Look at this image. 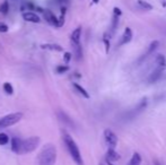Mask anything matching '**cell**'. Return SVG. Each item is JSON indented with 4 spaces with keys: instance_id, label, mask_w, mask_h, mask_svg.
<instances>
[{
    "instance_id": "34",
    "label": "cell",
    "mask_w": 166,
    "mask_h": 165,
    "mask_svg": "<svg viewBox=\"0 0 166 165\" xmlns=\"http://www.w3.org/2000/svg\"><path fill=\"white\" fill-rule=\"evenodd\" d=\"M155 165H160V164H159V163H158L157 161H155Z\"/></svg>"
},
{
    "instance_id": "8",
    "label": "cell",
    "mask_w": 166,
    "mask_h": 165,
    "mask_svg": "<svg viewBox=\"0 0 166 165\" xmlns=\"http://www.w3.org/2000/svg\"><path fill=\"white\" fill-rule=\"evenodd\" d=\"M22 16H23V19L25 22H28V23H35L36 24V23L41 22L40 17L35 13H33V11H24Z\"/></svg>"
},
{
    "instance_id": "18",
    "label": "cell",
    "mask_w": 166,
    "mask_h": 165,
    "mask_svg": "<svg viewBox=\"0 0 166 165\" xmlns=\"http://www.w3.org/2000/svg\"><path fill=\"white\" fill-rule=\"evenodd\" d=\"M137 4H138V6L141 9H144V10H152V5H150L148 2V1H146V0H138L137 1Z\"/></svg>"
},
{
    "instance_id": "31",
    "label": "cell",
    "mask_w": 166,
    "mask_h": 165,
    "mask_svg": "<svg viewBox=\"0 0 166 165\" xmlns=\"http://www.w3.org/2000/svg\"><path fill=\"white\" fill-rule=\"evenodd\" d=\"M106 163H107V165H114L112 162H109V161H106Z\"/></svg>"
},
{
    "instance_id": "1",
    "label": "cell",
    "mask_w": 166,
    "mask_h": 165,
    "mask_svg": "<svg viewBox=\"0 0 166 165\" xmlns=\"http://www.w3.org/2000/svg\"><path fill=\"white\" fill-rule=\"evenodd\" d=\"M38 165H55L57 162V148L52 144L45 145L40 151L38 157Z\"/></svg>"
},
{
    "instance_id": "30",
    "label": "cell",
    "mask_w": 166,
    "mask_h": 165,
    "mask_svg": "<svg viewBox=\"0 0 166 165\" xmlns=\"http://www.w3.org/2000/svg\"><path fill=\"white\" fill-rule=\"evenodd\" d=\"M113 14L117 15V16H121V15H122V11H121V9H120V8L114 7V8H113Z\"/></svg>"
},
{
    "instance_id": "17",
    "label": "cell",
    "mask_w": 166,
    "mask_h": 165,
    "mask_svg": "<svg viewBox=\"0 0 166 165\" xmlns=\"http://www.w3.org/2000/svg\"><path fill=\"white\" fill-rule=\"evenodd\" d=\"M73 87H75V89H76V91L78 92V93H79V94L83 96V97H85V98H89L90 97L89 94H88V92H87L84 87H81L79 84H77V83H73Z\"/></svg>"
},
{
    "instance_id": "3",
    "label": "cell",
    "mask_w": 166,
    "mask_h": 165,
    "mask_svg": "<svg viewBox=\"0 0 166 165\" xmlns=\"http://www.w3.org/2000/svg\"><path fill=\"white\" fill-rule=\"evenodd\" d=\"M40 145V137L38 136H32L27 139L22 140V148H21V155L28 154L34 151Z\"/></svg>"
},
{
    "instance_id": "15",
    "label": "cell",
    "mask_w": 166,
    "mask_h": 165,
    "mask_svg": "<svg viewBox=\"0 0 166 165\" xmlns=\"http://www.w3.org/2000/svg\"><path fill=\"white\" fill-rule=\"evenodd\" d=\"M73 49V54L76 57L77 60H80L83 58V49H81V45L80 43H71Z\"/></svg>"
},
{
    "instance_id": "11",
    "label": "cell",
    "mask_w": 166,
    "mask_h": 165,
    "mask_svg": "<svg viewBox=\"0 0 166 165\" xmlns=\"http://www.w3.org/2000/svg\"><path fill=\"white\" fill-rule=\"evenodd\" d=\"M11 151L16 154L21 155V148H22V139L17 137H14L11 139Z\"/></svg>"
},
{
    "instance_id": "27",
    "label": "cell",
    "mask_w": 166,
    "mask_h": 165,
    "mask_svg": "<svg viewBox=\"0 0 166 165\" xmlns=\"http://www.w3.org/2000/svg\"><path fill=\"white\" fill-rule=\"evenodd\" d=\"M110 36H109V34H104V44H105V48H106V53H109V51H110Z\"/></svg>"
},
{
    "instance_id": "21",
    "label": "cell",
    "mask_w": 166,
    "mask_h": 165,
    "mask_svg": "<svg viewBox=\"0 0 166 165\" xmlns=\"http://www.w3.org/2000/svg\"><path fill=\"white\" fill-rule=\"evenodd\" d=\"M59 116L61 118V120H62L63 122H66V124H68V126H70V127H73V122L71 121V119H70V118H68V116H67V114H65L63 112H60Z\"/></svg>"
},
{
    "instance_id": "24",
    "label": "cell",
    "mask_w": 166,
    "mask_h": 165,
    "mask_svg": "<svg viewBox=\"0 0 166 165\" xmlns=\"http://www.w3.org/2000/svg\"><path fill=\"white\" fill-rule=\"evenodd\" d=\"M119 17H120V16H117V15L113 14V19H112V26H111V29H112V32H115V31H117V28H118Z\"/></svg>"
},
{
    "instance_id": "5",
    "label": "cell",
    "mask_w": 166,
    "mask_h": 165,
    "mask_svg": "<svg viewBox=\"0 0 166 165\" xmlns=\"http://www.w3.org/2000/svg\"><path fill=\"white\" fill-rule=\"evenodd\" d=\"M104 138H105L106 144L110 146V148L117 147V145H118V137H117V135L112 130L110 129L104 130Z\"/></svg>"
},
{
    "instance_id": "28",
    "label": "cell",
    "mask_w": 166,
    "mask_h": 165,
    "mask_svg": "<svg viewBox=\"0 0 166 165\" xmlns=\"http://www.w3.org/2000/svg\"><path fill=\"white\" fill-rule=\"evenodd\" d=\"M9 27H8V25L6 23H2V22H0V33H7Z\"/></svg>"
},
{
    "instance_id": "26",
    "label": "cell",
    "mask_w": 166,
    "mask_h": 165,
    "mask_svg": "<svg viewBox=\"0 0 166 165\" xmlns=\"http://www.w3.org/2000/svg\"><path fill=\"white\" fill-rule=\"evenodd\" d=\"M69 70V67L67 66V65H62V66H58L57 67V69H55V71L58 73V74H65L66 71Z\"/></svg>"
},
{
    "instance_id": "23",
    "label": "cell",
    "mask_w": 166,
    "mask_h": 165,
    "mask_svg": "<svg viewBox=\"0 0 166 165\" xmlns=\"http://www.w3.org/2000/svg\"><path fill=\"white\" fill-rule=\"evenodd\" d=\"M4 91L6 92V94H8V95L14 94V87L11 86L10 83H5L4 84Z\"/></svg>"
},
{
    "instance_id": "12",
    "label": "cell",
    "mask_w": 166,
    "mask_h": 165,
    "mask_svg": "<svg viewBox=\"0 0 166 165\" xmlns=\"http://www.w3.org/2000/svg\"><path fill=\"white\" fill-rule=\"evenodd\" d=\"M41 49L43 50H51V51H57V52H61L63 51V48L59 44H55V43H45L42 44Z\"/></svg>"
},
{
    "instance_id": "25",
    "label": "cell",
    "mask_w": 166,
    "mask_h": 165,
    "mask_svg": "<svg viewBox=\"0 0 166 165\" xmlns=\"http://www.w3.org/2000/svg\"><path fill=\"white\" fill-rule=\"evenodd\" d=\"M9 143V137L6 134H0V146H5Z\"/></svg>"
},
{
    "instance_id": "6",
    "label": "cell",
    "mask_w": 166,
    "mask_h": 165,
    "mask_svg": "<svg viewBox=\"0 0 166 165\" xmlns=\"http://www.w3.org/2000/svg\"><path fill=\"white\" fill-rule=\"evenodd\" d=\"M43 15H44V19L48 22L49 24L52 25V26H55L58 27V17L55 16L53 13H52L50 9H46V10H43Z\"/></svg>"
},
{
    "instance_id": "10",
    "label": "cell",
    "mask_w": 166,
    "mask_h": 165,
    "mask_svg": "<svg viewBox=\"0 0 166 165\" xmlns=\"http://www.w3.org/2000/svg\"><path fill=\"white\" fill-rule=\"evenodd\" d=\"M132 37H133V33H132L131 28L127 27L124 29V33H123V35H122L121 41H120V45H122V44H127V43L131 42Z\"/></svg>"
},
{
    "instance_id": "14",
    "label": "cell",
    "mask_w": 166,
    "mask_h": 165,
    "mask_svg": "<svg viewBox=\"0 0 166 165\" xmlns=\"http://www.w3.org/2000/svg\"><path fill=\"white\" fill-rule=\"evenodd\" d=\"M80 37H81V27L78 26L76 29H73V32L71 33V43H80Z\"/></svg>"
},
{
    "instance_id": "16",
    "label": "cell",
    "mask_w": 166,
    "mask_h": 165,
    "mask_svg": "<svg viewBox=\"0 0 166 165\" xmlns=\"http://www.w3.org/2000/svg\"><path fill=\"white\" fill-rule=\"evenodd\" d=\"M140 164H141V155L136 151L132 155V157L130 159V162L128 163V165H140Z\"/></svg>"
},
{
    "instance_id": "7",
    "label": "cell",
    "mask_w": 166,
    "mask_h": 165,
    "mask_svg": "<svg viewBox=\"0 0 166 165\" xmlns=\"http://www.w3.org/2000/svg\"><path fill=\"white\" fill-rule=\"evenodd\" d=\"M164 69H165V68L156 67L155 69L152 70V74L149 75V77H148V83H149V84H154V83H156V81H158L159 78L162 77L163 73H164Z\"/></svg>"
},
{
    "instance_id": "19",
    "label": "cell",
    "mask_w": 166,
    "mask_h": 165,
    "mask_svg": "<svg viewBox=\"0 0 166 165\" xmlns=\"http://www.w3.org/2000/svg\"><path fill=\"white\" fill-rule=\"evenodd\" d=\"M156 65H157V67H162V68H166V59L164 54H158V56L156 57Z\"/></svg>"
},
{
    "instance_id": "9",
    "label": "cell",
    "mask_w": 166,
    "mask_h": 165,
    "mask_svg": "<svg viewBox=\"0 0 166 165\" xmlns=\"http://www.w3.org/2000/svg\"><path fill=\"white\" fill-rule=\"evenodd\" d=\"M158 46H159V42H158V41H152V42L149 44L148 49H147V51L145 52L144 57H142V58H140V61H144L146 58H148L150 54H152V53H154L156 50H157V48H158Z\"/></svg>"
},
{
    "instance_id": "4",
    "label": "cell",
    "mask_w": 166,
    "mask_h": 165,
    "mask_svg": "<svg viewBox=\"0 0 166 165\" xmlns=\"http://www.w3.org/2000/svg\"><path fill=\"white\" fill-rule=\"evenodd\" d=\"M23 118V113L22 112H15L7 114V116H2L0 119V128H8L16 124L17 122H19Z\"/></svg>"
},
{
    "instance_id": "29",
    "label": "cell",
    "mask_w": 166,
    "mask_h": 165,
    "mask_svg": "<svg viewBox=\"0 0 166 165\" xmlns=\"http://www.w3.org/2000/svg\"><path fill=\"white\" fill-rule=\"evenodd\" d=\"M70 59H71V53L70 52H65V56H63V61H65V63H69Z\"/></svg>"
},
{
    "instance_id": "35",
    "label": "cell",
    "mask_w": 166,
    "mask_h": 165,
    "mask_svg": "<svg viewBox=\"0 0 166 165\" xmlns=\"http://www.w3.org/2000/svg\"><path fill=\"white\" fill-rule=\"evenodd\" d=\"M100 165H104V164H100Z\"/></svg>"
},
{
    "instance_id": "2",
    "label": "cell",
    "mask_w": 166,
    "mask_h": 165,
    "mask_svg": "<svg viewBox=\"0 0 166 165\" xmlns=\"http://www.w3.org/2000/svg\"><path fill=\"white\" fill-rule=\"evenodd\" d=\"M63 141H65V145H66L67 149L69 151V154L71 156V158L73 159V162L77 165H84V161L83 157H81V154H80L79 148L77 146L76 141L71 138V136L68 134H63Z\"/></svg>"
},
{
    "instance_id": "13",
    "label": "cell",
    "mask_w": 166,
    "mask_h": 165,
    "mask_svg": "<svg viewBox=\"0 0 166 165\" xmlns=\"http://www.w3.org/2000/svg\"><path fill=\"white\" fill-rule=\"evenodd\" d=\"M119 158H120V155L115 151L114 148H109V151L106 153V161L113 163V162L119 161Z\"/></svg>"
},
{
    "instance_id": "20",
    "label": "cell",
    "mask_w": 166,
    "mask_h": 165,
    "mask_svg": "<svg viewBox=\"0 0 166 165\" xmlns=\"http://www.w3.org/2000/svg\"><path fill=\"white\" fill-rule=\"evenodd\" d=\"M65 17H66V8L62 7L61 8V15H60V17L58 18V27H61V26H63V24H65Z\"/></svg>"
},
{
    "instance_id": "22",
    "label": "cell",
    "mask_w": 166,
    "mask_h": 165,
    "mask_svg": "<svg viewBox=\"0 0 166 165\" xmlns=\"http://www.w3.org/2000/svg\"><path fill=\"white\" fill-rule=\"evenodd\" d=\"M8 11H9V4H8V1H5L0 5V13L2 15H7Z\"/></svg>"
},
{
    "instance_id": "32",
    "label": "cell",
    "mask_w": 166,
    "mask_h": 165,
    "mask_svg": "<svg viewBox=\"0 0 166 165\" xmlns=\"http://www.w3.org/2000/svg\"><path fill=\"white\" fill-rule=\"evenodd\" d=\"M59 2H68V0H59Z\"/></svg>"
},
{
    "instance_id": "33",
    "label": "cell",
    "mask_w": 166,
    "mask_h": 165,
    "mask_svg": "<svg viewBox=\"0 0 166 165\" xmlns=\"http://www.w3.org/2000/svg\"><path fill=\"white\" fill-rule=\"evenodd\" d=\"M98 1H100V0H93L94 4H98Z\"/></svg>"
}]
</instances>
